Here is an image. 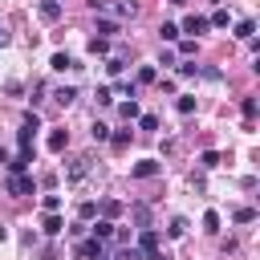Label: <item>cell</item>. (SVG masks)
Returning <instances> with one entry per match:
<instances>
[{"mask_svg": "<svg viewBox=\"0 0 260 260\" xmlns=\"http://www.w3.org/2000/svg\"><path fill=\"white\" fill-rule=\"evenodd\" d=\"M167 236H171V240H183V236H187V219H183V215H175V219H171V228H167Z\"/></svg>", "mask_w": 260, "mask_h": 260, "instance_id": "12", "label": "cell"}, {"mask_svg": "<svg viewBox=\"0 0 260 260\" xmlns=\"http://www.w3.org/2000/svg\"><path fill=\"white\" fill-rule=\"evenodd\" d=\"M41 207H45V211H57V207H61V195H45Z\"/></svg>", "mask_w": 260, "mask_h": 260, "instance_id": "34", "label": "cell"}, {"mask_svg": "<svg viewBox=\"0 0 260 260\" xmlns=\"http://www.w3.org/2000/svg\"><path fill=\"white\" fill-rule=\"evenodd\" d=\"M4 41H8V32H4V20H0V45H4Z\"/></svg>", "mask_w": 260, "mask_h": 260, "instance_id": "40", "label": "cell"}, {"mask_svg": "<svg viewBox=\"0 0 260 260\" xmlns=\"http://www.w3.org/2000/svg\"><path fill=\"white\" fill-rule=\"evenodd\" d=\"M49 65H53L57 73H65V69H73V57H69V53H53V61H49Z\"/></svg>", "mask_w": 260, "mask_h": 260, "instance_id": "14", "label": "cell"}, {"mask_svg": "<svg viewBox=\"0 0 260 260\" xmlns=\"http://www.w3.org/2000/svg\"><path fill=\"white\" fill-rule=\"evenodd\" d=\"M98 260H106V256H98Z\"/></svg>", "mask_w": 260, "mask_h": 260, "instance_id": "42", "label": "cell"}, {"mask_svg": "<svg viewBox=\"0 0 260 260\" xmlns=\"http://www.w3.org/2000/svg\"><path fill=\"white\" fill-rule=\"evenodd\" d=\"M106 69H110V77H118V73H122V69H126V65H122V61H118V57H110V61H106Z\"/></svg>", "mask_w": 260, "mask_h": 260, "instance_id": "36", "label": "cell"}, {"mask_svg": "<svg viewBox=\"0 0 260 260\" xmlns=\"http://www.w3.org/2000/svg\"><path fill=\"white\" fill-rule=\"evenodd\" d=\"M65 142H69V134H65V130H53V134H49V150H53V154H61V150H65Z\"/></svg>", "mask_w": 260, "mask_h": 260, "instance_id": "10", "label": "cell"}, {"mask_svg": "<svg viewBox=\"0 0 260 260\" xmlns=\"http://www.w3.org/2000/svg\"><path fill=\"white\" fill-rule=\"evenodd\" d=\"M207 24H215V28H228V12H223V8H215V16H211Z\"/></svg>", "mask_w": 260, "mask_h": 260, "instance_id": "29", "label": "cell"}, {"mask_svg": "<svg viewBox=\"0 0 260 260\" xmlns=\"http://www.w3.org/2000/svg\"><path fill=\"white\" fill-rule=\"evenodd\" d=\"M150 81H154V65H142L138 69V85H150Z\"/></svg>", "mask_w": 260, "mask_h": 260, "instance_id": "22", "label": "cell"}, {"mask_svg": "<svg viewBox=\"0 0 260 260\" xmlns=\"http://www.w3.org/2000/svg\"><path fill=\"white\" fill-rule=\"evenodd\" d=\"M85 171H89V158H73L65 175H69V183H77V179H85Z\"/></svg>", "mask_w": 260, "mask_h": 260, "instance_id": "9", "label": "cell"}, {"mask_svg": "<svg viewBox=\"0 0 260 260\" xmlns=\"http://www.w3.org/2000/svg\"><path fill=\"white\" fill-rule=\"evenodd\" d=\"M252 219H256L252 207H236V223H252Z\"/></svg>", "mask_w": 260, "mask_h": 260, "instance_id": "27", "label": "cell"}, {"mask_svg": "<svg viewBox=\"0 0 260 260\" xmlns=\"http://www.w3.org/2000/svg\"><path fill=\"white\" fill-rule=\"evenodd\" d=\"M110 142H114V146H118V150H122V146H130V130H118V134H114V138H110Z\"/></svg>", "mask_w": 260, "mask_h": 260, "instance_id": "33", "label": "cell"}, {"mask_svg": "<svg viewBox=\"0 0 260 260\" xmlns=\"http://www.w3.org/2000/svg\"><path fill=\"white\" fill-rule=\"evenodd\" d=\"M77 256H81V260H98V256H102V240L93 236V240H85V244H77Z\"/></svg>", "mask_w": 260, "mask_h": 260, "instance_id": "6", "label": "cell"}, {"mask_svg": "<svg viewBox=\"0 0 260 260\" xmlns=\"http://www.w3.org/2000/svg\"><path fill=\"white\" fill-rule=\"evenodd\" d=\"M102 215H106V219H118V215H122V203H118V199H106V203H102Z\"/></svg>", "mask_w": 260, "mask_h": 260, "instance_id": "16", "label": "cell"}, {"mask_svg": "<svg viewBox=\"0 0 260 260\" xmlns=\"http://www.w3.org/2000/svg\"><path fill=\"white\" fill-rule=\"evenodd\" d=\"M252 32H256V24H252V20H240V24H236V37H240V41H248Z\"/></svg>", "mask_w": 260, "mask_h": 260, "instance_id": "18", "label": "cell"}, {"mask_svg": "<svg viewBox=\"0 0 260 260\" xmlns=\"http://www.w3.org/2000/svg\"><path fill=\"white\" fill-rule=\"evenodd\" d=\"M199 162H203L207 171H211V167H219V150H203V158H199Z\"/></svg>", "mask_w": 260, "mask_h": 260, "instance_id": "26", "label": "cell"}, {"mask_svg": "<svg viewBox=\"0 0 260 260\" xmlns=\"http://www.w3.org/2000/svg\"><path fill=\"white\" fill-rule=\"evenodd\" d=\"M179 57H195V41H179Z\"/></svg>", "mask_w": 260, "mask_h": 260, "instance_id": "35", "label": "cell"}, {"mask_svg": "<svg viewBox=\"0 0 260 260\" xmlns=\"http://www.w3.org/2000/svg\"><path fill=\"white\" fill-rule=\"evenodd\" d=\"M158 171H162V162H158V158H138L130 175H134V179H154Z\"/></svg>", "mask_w": 260, "mask_h": 260, "instance_id": "2", "label": "cell"}, {"mask_svg": "<svg viewBox=\"0 0 260 260\" xmlns=\"http://www.w3.org/2000/svg\"><path fill=\"white\" fill-rule=\"evenodd\" d=\"M118 260H142V252H138V248H122V256H118Z\"/></svg>", "mask_w": 260, "mask_h": 260, "instance_id": "38", "label": "cell"}, {"mask_svg": "<svg viewBox=\"0 0 260 260\" xmlns=\"http://www.w3.org/2000/svg\"><path fill=\"white\" fill-rule=\"evenodd\" d=\"M179 73H183V77H195V73H199V65H191V61H183V65H179Z\"/></svg>", "mask_w": 260, "mask_h": 260, "instance_id": "37", "label": "cell"}, {"mask_svg": "<svg viewBox=\"0 0 260 260\" xmlns=\"http://www.w3.org/2000/svg\"><path fill=\"white\" fill-rule=\"evenodd\" d=\"M53 98H57V102H61V106H69V102H73V98H77V89H73V85H61V89H57V93H53Z\"/></svg>", "mask_w": 260, "mask_h": 260, "instance_id": "17", "label": "cell"}, {"mask_svg": "<svg viewBox=\"0 0 260 260\" xmlns=\"http://www.w3.org/2000/svg\"><path fill=\"white\" fill-rule=\"evenodd\" d=\"M65 232V219L57 211H45V236H61Z\"/></svg>", "mask_w": 260, "mask_h": 260, "instance_id": "7", "label": "cell"}, {"mask_svg": "<svg viewBox=\"0 0 260 260\" xmlns=\"http://www.w3.org/2000/svg\"><path fill=\"white\" fill-rule=\"evenodd\" d=\"M32 187H37V183H32L24 171H20V175H8V195H32Z\"/></svg>", "mask_w": 260, "mask_h": 260, "instance_id": "3", "label": "cell"}, {"mask_svg": "<svg viewBox=\"0 0 260 260\" xmlns=\"http://www.w3.org/2000/svg\"><path fill=\"white\" fill-rule=\"evenodd\" d=\"M138 252H142V256L158 252V232H154V228H142V232H138Z\"/></svg>", "mask_w": 260, "mask_h": 260, "instance_id": "5", "label": "cell"}, {"mask_svg": "<svg viewBox=\"0 0 260 260\" xmlns=\"http://www.w3.org/2000/svg\"><path fill=\"white\" fill-rule=\"evenodd\" d=\"M37 16H41L45 24L61 20V0H41V4H37Z\"/></svg>", "mask_w": 260, "mask_h": 260, "instance_id": "4", "label": "cell"}, {"mask_svg": "<svg viewBox=\"0 0 260 260\" xmlns=\"http://www.w3.org/2000/svg\"><path fill=\"white\" fill-rule=\"evenodd\" d=\"M93 98H98V106H110V102H114V93H110L106 85H98V93H93Z\"/></svg>", "mask_w": 260, "mask_h": 260, "instance_id": "31", "label": "cell"}, {"mask_svg": "<svg viewBox=\"0 0 260 260\" xmlns=\"http://www.w3.org/2000/svg\"><path fill=\"white\" fill-rule=\"evenodd\" d=\"M240 110H244V118H256V98H244Z\"/></svg>", "mask_w": 260, "mask_h": 260, "instance_id": "32", "label": "cell"}, {"mask_svg": "<svg viewBox=\"0 0 260 260\" xmlns=\"http://www.w3.org/2000/svg\"><path fill=\"white\" fill-rule=\"evenodd\" d=\"M158 37H162V41H179V24H162Z\"/></svg>", "mask_w": 260, "mask_h": 260, "instance_id": "21", "label": "cell"}, {"mask_svg": "<svg viewBox=\"0 0 260 260\" xmlns=\"http://www.w3.org/2000/svg\"><path fill=\"white\" fill-rule=\"evenodd\" d=\"M93 236H98V240L106 244V240L114 236V219H98V223H93Z\"/></svg>", "mask_w": 260, "mask_h": 260, "instance_id": "11", "label": "cell"}, {"mask_svg": "<svg viewBox=\"0 0 260 260\" xmlns=\"http://www.w3.org/2000/svg\"><path fill=\"white\" fill-rule=\"evenodd\" d=\"M122 118H126V122H134V118H138V102H134V98H130V102H122Z\"/></svg>", "mask_w": 260, "mask_h": 260, "instance_id": "19", "label": "cell"}, {"mask_svg": "<svg viewBox=\"0 0 260 260\" xmlns=\"http://www.w3.org/2000/svg\"><path fill=\"white\" fill-rule=\"evenodd\" d=\"M41 130V118L37 114H24V122H20V134H16V142H20V150H32V134Z\"/></svg>", "mask_w": 260, "mask_h": 260, "instance_id": "1", "label": "cell"}, {"mask_svg": "<svg viewBox=\"0 0 260 260\" xmlns=\"http://www.w3.org/2000/svg\"><path fill=\"white\" fill-rule=\"evenodd\" d=\"M98 32H102V37H114L118 24H114V20H98Z\"/></svg>", "mask_w": 260, "mask_h": 260, "instance_id": "30", "label": "cell"}, {"mask_svg": "<svg viewBox=\"0 0 260 260\" xmlns=\"http://www.w3.org/2000/svg\"><path fill=\"white\" fill-rule=\"evenodd\" d=\"M203 232H219V215H215V211L203 215Z\"/></svg>", "mask_w": 260, "mask_h": 260, "instance_id": "28", "label": "cell"}, {"mask_svg": "<svg viewBox=\"0 0 260 260\" xmlns=\"http://www.w3.org/2000/svg\"><path fill=\"white\" fill-rule=\"evenodd\" d=\"M89 53H93V57H106V53H110V41H106V37H89Z\"/></svg>", "mask_w": 260, "mask_h": 260, "instance_id": "13", "label": "cell"}, {"mask_svg": "<svg viewBox=\"0 0 260 260\" xmlns=\"http://www.w3.org/2000/svg\"><path fill=\"white\" fill-rule=\"evenodd\" d=\"M77 215H81V219H93V215H98V203H93V199H85V203L77 207Z\"/></svg>", "mask_w": 260, "mask_h": 260, "instance_id": "20", "label": "cell"}, {"mask_svg": "<svg viewBox=\"0 0 260 260\" xmlns=\"http://www.w3.org/2000/svg\"><path fill=\"white\" fill-rule=\"evenodd\" d=\"M138 126H142V130H158V118H154V114H138Z\"/></svg>", "mask_w": 260, "mask_h": 260, "instance_id": "24", "label": "cell"}, {"mask_svg": "<svg viewBox=\"0 0 260 260\" xmlns=\"http://www.w3.org/2000/svg\"><path fill=\"white\" fill-rule=\"evenodd\" d=\"M130 211H134V219H138V228H150V207H146V203H134Z\"/></svg>", "mask_w": 260, "mask_h": 260, "instance_id": "15", "label": "cell"}, {"mask_svg": "<svg viewBox=\"0 0 260 260\" xmlns=\"http://www.w3.org/2000/svg\"><path fill=\"white\" fill-rule=\"evenodd\" d=\"M150 260H171V256H162V252H150Z\"/></svg>", "mask_w": 260, "mask_h": 260, "instance_id": "39", "label": "cell"}, {"mask_svg": "<svg viewBox=\"0 0 260 260\" xmlns=\"http://www.w3.org/2000/svg\"><path fill=\"white\" fill-rule=\"evenodd\" d=\"M179 32H191V37H199V32H207V20H203V16H187Z\"/></svg>", "mask_w": 260, "mask_h": 260, "instance_id": "8", "label": "cell"}, {"mask_svg": "<svg viewBox=\"0 0 260 260\" xmlns=\"http://www.w3.org/2000/svg\"><path fill=\"white\" fill-rule=\"evenodd\" d=\"M167 4H187V0H167Z\"/></svg>", "mask_w": 260, "mask_h": 260, "instance_id": "41", "label": "cell"}, {"mask_svg": "<svg viewBox=\"0 0 260 260\" xmlns=\"http://www.w3.org/2000/svg\"><path fill=\"white\" fill-rule=\"evenodd\" d=\"M89 134H93V142H106V138H110V126H102V122H93V130H89Z\"/></svg>", "mask_w": 260, "mask_h": 260, "instance_id": "25", "label": "cell"}, {"mask_svg": "<svg viewBox=\"0 0 260 260\" xmlns=\"http://www.w3.org/2000/svg\"><path fill=\"white\" fill-rule=\"evenodd\" d=\"M175 110H179V114H191V110H195V98H187V93H183V98L175 102Z\"/></svg>", "mask_w": 260, "mask_h": 260, "instance_id": "23", "label": "cell"}]
</instances>
